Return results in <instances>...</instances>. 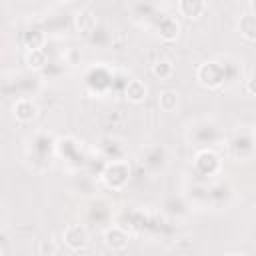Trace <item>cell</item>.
Returning a JSON list of instances; mask_svg holds the SVG:
<instances>
[{"mask_svg": "<svg viewBox=\"0 0 256 256\" xmlns=\"http://www.w3.org/2000/svg\"><path fill=\"white\" fill-rule=\"evenodd\" d=\"M198 76H200L202 84H206V86H218V84L224 80V74H222L220 66L214 64V62L204 64V66L198 70Z\"/></svg>", "mask_w": 256, "mask_h": 256, "instance_id": "6da1fadb", "label": "cell"}, {"mask_svg": "<svg viewBox=\"0 0 256 256\" xmlns=\"http://www.w3.org/2000/svg\"><path fill=\"white\" fill-rule=\"evenodd\" d=\"M86 240H88V236H86V230H84L82 226H70V228H66V232H64V242H66L72 250L82 248V246L86 244Z\"/></svg>", "mask_w": 256, "mask_h": 256, "instance_id": "7a4b0ae2", "label": "cell"}, {"mask_svg": "<svg viewBox=\"0 0 256 256\" xmlns=\"http://www.w3.org/2000/svg\"><path fill=\"white\" fill-rule=\"evenodd\" d=\"M204 10V0H180V12L186 18H198Z\"/></svg>", "mask_w": 256, "mask_h": 256, "instance_id": "3957f363", "label": "cell"}, {"mask_svg": "<svg viewBox=\"0 0 256 256\" xmlns=\"http://www.w3.org/2000/svg\"><path fill=\"white\" fill-rule=\"evenodd\" d=\"M106 244H108L112 250H120V248H124V246H126V236H124V232L118 230V228L108 230V232H106Z\"/></svg>", "mask_w": 256, "mask_h": 256, "instance_id": "277c9868", "label": "cell"}, {"mask_svg": "<svg viewBox=\"0 0 256 256\" xmlns=\"http://www.w3.org/2000/svg\"><path fill=\"white\" fill-rule=\"evenodd\" d=\"M14 112H16V118H18V120H24V122H26V120H32V118H34L36 108H34V104H32V102L22 100V102H18V104H16Z\"/></svg>", "mask_w": 256, "mask_h": 256, "instance_id": "5b68a950", "label": "cell"}, {"mask_svg": "<svg viewBox=\"0 0 256 256\" xmlns=\"http://www.w3.org/2000/svg\"><path fill=\"white\" fill-rule=\"evenodd\" d=\"M144 94H146V88H144V84L138 82V80H132V82L126 86V96H128L132 102H140V100L144 98Z\"/></svg>", "mask_w": 256, "mask_h": 256, "instance_id": "8992f818", "label": "cell"}, {"mask_svg": "<svg viewBox=\"0 0 256 256\" xmlns=\"http://www.w3.org/2000/svg\"><path fill=\"white\" fill-rule=\"evenodd\" d=\"M240 32L246 38H256V16H252V14L242 16V20H240Z\"/></svg>", "mask_w": 256, "mask_h": 256, "instance_id": "52a82bcc", "label": "cell"}, {"mask_svg": "<svg viewBox=\"0 0 256 256\" xmlns=\"http://www.w3.org/2000/svg\"><path fill=\"white\" fill-rule=\"evenodd\" d=\"M176 32H178V26H176V22H174V20H170V18H164V22H162V28H160V34H162L166 40H172V38L176 36Z\"/></svg>", "mask_w": 256, "mask_h": 256, "instance_id": "ba28073f", "label": "cell"}, {"mask_svg": "<svg viewBox=\"0 0 256 256\" xmlns=\"http://www.w3.org/2000/svg\"><path fill=\"white\" fill-rule=\"evenodd\" d=\"M158 102H160V108H162V110L170 112L172 108H176V94H174V92H162Z\"/></svg>", "mask_w": 256, "mask_h": 256, "instance_id": "9c48e42d", "label": "cell"}, {"mask_svg": "<svg viewBox=\"0 0 256 256\" xmlns=\"http://www.w3.org/2000/svg\"><path fill=\"white\" fill-rule=\"evenodd\" d=\"M28 64L32 68H40L44 64V54L38 48H30V52H28Z\"/></svg>", "mask_w": 256, "mask_h": 256, "instance_id": "30bf717a", "label": "cell"}, {"mask_svg": "<svg viewBox=\"0 0 256 256\" xmlns=\"http://www.w3.org/2000/svg\"><path fill=\"white\" fill-rule=\"evenodd\" d=\"M76 22H78V24L82 22V24H84V26H82V30L86 32V30H88V28H86V24H90V26H92V24H94V18H92V14H88V12H82V14H78Z\"/></svg>", "mask_w": 256, "mask_h": 256, "instance_id": "8fae6325", "label": "cell"}, {"mask_svg": "<svg viewBox=\"0 0 256 256\" xmlns=\"http://www.w3.org/2000/svg\"><path fill=\"white\" fill-rule=\"evenodd\" d=\"M154 74L156 76H168L170 74V64L168 62H158L154 66Z\"/></svg>", "mask_w": 256, "mask_h": 256, "instance_id": "7c38bea8", "label": "cell"}, {"mask_svg": "<svg viewBox=\"0 0 256 256\" xmlns=\"http://www.w3.org/2000/svg\"><path fill=\"white\" fill-rule=\"evenodd\" d=\"M248 90H250L252 94H256V76L250 78V82H248Z\"/></svg>", "mask_w": 256, "mask_h": 256, "instance_id": "4fadbf2b", "label": "cell"}, {"mask_svg": "<svg viewBox=\"0 0 256 256\" xmlns=\"http://www.w3.org/2000/svg\"><path fill=\"white\" fill-rule=\"evenodd\" d=\"M252 10L256 12V0H252Z\"/></svg>", "mask_w": 256, "mask_h": 256, "instance_id": "5bb4252c", "label": "cell"}]
</instances>
